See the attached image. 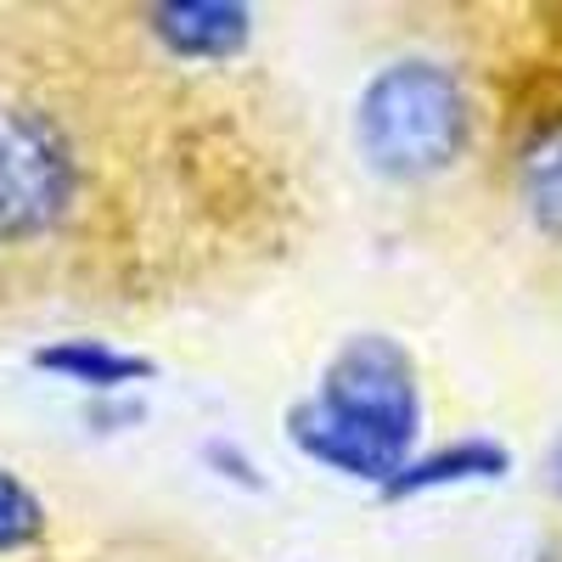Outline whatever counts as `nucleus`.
I'll list each match as a JSON object with an SVG mask.
<instances>
[{"mask_svg":"<svg viewBox=\"0 0 562 562\" xmlns=\"http://www.w3.org/2000/svg\"><path fill=\"white\" fill-rule=\"evenodd\" d=\"M203 461L214 467V473L225 479V484H243V490H265V479H259V467L237 450V445H225V439H214L209 450H203Z\"/></svg>","mask_w":562,"mask_h":562,"instance_id":"nucleus-9","label":"nucleus"},{"mask_svg":"<svg viewBox=\"0 0 562 562\" xmlns=\"http://www.w3.org/2000/svg\"><path fill=\"white\" fill-rule=\"evenodd\" d=\"M79 198V158L52 113L0 108V243L57 231Z\"/></svg>","mask_w":562,"mask_h":562,"instance_id":"nucleus-3","label":"nucleus"},{"mask_svg":"<svg viewBox=\"0 0 562 562\" xmlns=\"http://www.w3.org/2000/svg\"><path fill=\"white\" fill-rule=\"evenodd\" d=\"M40 529H45V506H40V495H34L18 473H7V467H0V551H23V546H34Z\"/></svg>","mask_w":562,"mask_h":562,"instance_id":"nucleus-8","label":"nucleus"},{"mask_svg":"<svg viewBox=\"0 0 562 562\" xmlns=\"http://www.w3.org/2000/svg\"><path fill=\"white\" fill-rule=\"evenodd\" d=\"M147 29L180 63H225L248 45L254 18L248 7H231V0H164L147 12Z\"/></svg>","mask_w":562,"mask_h":562,"instance_id":"nucleus-4","label":"nucleus"},{"mask_svg":"<svg viewBox=\"0 0 562 562\" xmlns=\"http://www.w3.org/2000/svg\"><path fill=\"white\" fill-rule=\"evenodd\" d=\"M546 490L562 501V434L551 439V450H546Z\"/></svg>","mask_w":562,"mask_h":562,"instance_id":"nucleus-10","label":"nucleus"},{"mask_svg":"<svg viewBox=\"0 0 562 562\" xmlns=\"http://www.w3.org/2000/svg\"><path fill=\"white\" fill-rule=\"evenodd\" d=\"M501 473H512V456L501 445H490V439H467V445L411 456L400 473L383 484V495L405 501V495H428V490H450V484H490Z\"/></svg>","mask_w":562,"mask_h":562,"instance_id":"nucleus-6","label":"nucleus"},{"mask_svg":"<svg viewBox=\"0 0 562 562\" xmlns=\"http://www.w3.org/2000/svg\"><path fill=\"white\" fill-rule=\"evenodd\" d=\"M422 434V389L416 360L389 333H355L333 360L310 400L288 411V439L326 473L389 484L411 461Z\"/></svg>","mask_w":562,"mask_h":562,"instance_id":"nucleus-1","label":"nucleus"},{"mask_svg":"<svg viewBox=\"0 0 562 562\" xmlns=\"http://www.w3.org/2000/svg\"><path fill=\"white\" fill-rule=\"evenodd\" d=\"M360 158L389 180L445 175L467 147L461 79L439 63H389L355 108Z\"/></svg>","mask_w":562,"mask_h":562,"instance_id":"nucleus-2","label":"nucleus"},{"mask_svg":"<svg viewBox=\"0 0 562 562\" xmlns=\"http://www.w3.org/2000/svg\"><path fill=\"white\" fill-rule=\"evenodd\" d=\"M90 422H97V428H102V422H140V405H97Z\"/></svg>","mask_w":562,"mask_h":562,"instance_id":"nucleus-11","label":"nucleus"},{"mask_svg":"<svg viewBox=\"0 0 562 562\" xmlns=\"http://www.w3.org/2000/svg\"><path fill=\"white\" fill-rule=\"evenodd\" d=\"M518 180H524L529 220L546 231V237L562 243V124H546L529 147H524Z\"/></svg>","mask_w":562,"mask_h":562,"instance_id":"nucleus-7","label":"nucleus"},{"mask_svg":"<svg viewBox=\"0 0 562 562\" xmlns=\"http://www.w3.org/2000/svg\"><path fill=\"white\" fill-rule=\"evenodd\" d=\"M34 366L52 371V378L74 383V389H90V394H119L130 383H147L153 378V360L147 355H130V349H113L102 338H63V344H45L34 349Z\"/></svg>","mask_w":562,"mask_h":562,"instance_id":"nucleus-5","label":"nucleus"}]
</instances>
